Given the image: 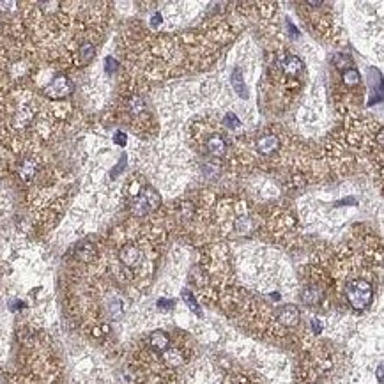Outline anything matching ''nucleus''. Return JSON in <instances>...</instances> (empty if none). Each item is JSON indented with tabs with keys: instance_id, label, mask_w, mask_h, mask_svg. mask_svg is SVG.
<instances>
[{
	"instance_id": "1",
	"label": "nucleus",
	"mask_w": 384,
	"mask_h": 384,
	"mask_svg": "<svg viewBox=\"0 0 384 384\" xmlns=\"http://www.w3.org/2000/svg\"><path fill=\"white\" fill-rule=\"evenodd\" d=\"M345 297L354 310H365L367 306H370L372 299H374V287L367 280L354 278L347 283Z\"/></svg>"
},
{
	"instance_id": "2",
	"label": "nucleus",
	"mask_w": 384,
	"mask_h": 384,
	"mask_svg": "<svg viewBox=\"0 0 384 384\" xmlns=\"http://www.w3.org/2000/svg\"><path fill=\"white\" fill-rule=\"evenodd\" d=\"M161 202L160 199V193L152 188H145L140 195L135 197L131 204V211L135 216H145L149 214V211H152L154 207H158Z\"/></svg>"
},
{
	"instance_id": "3",
	"label": "nucleus",
	"mask_w": 384,
	"mask_h": 384,
	"mask_svg": "<svg viewBox=\"0 0 384 384\" xmlns=\"http://www.w3.org/2000/svg\"><path fill=\"white\" fill-rule=\"evenodd\" d=\"M71 92H73V84H71V80L66 76L53 78L45 87V94L52 99H62L66 98V96H69Z\"/></svg>"
},
{
	"instance_id": "4",
	"label": "nucleus",
	"mask_w": 384,
	"mask_h": 384,
	"mask_svg": "<svg viewBox=\"0 0 384 384\" xmlns=\"http://www.w3.org/2000/svg\"><path fill=\"white\" fill-rule=\"evenodd\" d=\"M119 260L123 262L126 267H136V265L142 262V250L135 245L123 246L119 252Z\"/></svg>"
},
{
	"instance_id": "5",
	"label": "nucleus",
	"mask_w": 384,
	"mask_h": 384,
	"mask_svg": "<svg viewBox=\"0 0 384 384\" xmlns=\"http://www.w3.org/2000/svg\"><path fill=\"white\" fill-rule=\"evenodd\" d=\"M276 319H278L280 324L285 326V328H292V326H296L297 322H299V310H297V306H294V304H285V306L280 308Z\"/></svg>"
},
{
	"instance_id": "6",
	"label": "nucleus",
	"mask_w": 384,
	"mask_h": 384,
	"mask_svg": "<svg viewBox=\"0 0 384 384\" xmlns=\"http://www.w3.org/2000/svg\"><path fill=\"white\" fill-rule=\"evenodd\" d=\"M303 69H304L303 62H301V59L296 55L287 57V59L282 62V71L287 78H299L301 73H303Z\"/></svg>"
},
{
	"instance_id": "7",
	"label": "nucleus",
	"mask_w": 384,
	"mask_h": 384,
	"mask_svg": "<svg viewBox=\"0 0 384 384\" xmlns=\"http://www.w3.org/2000/svg\"><path fill=\"white\" fill-rule=\"evenodd\" d=\"M278 147H280V140H278V136H275V135H264L257 140V149L260 150L262 154H265V156L276 152Z\"/></svg>"
},
{
	"instance_id": "8",
	"label": "nucleus",
	"mask_w": 384,
	"mask_h": 384,
	"mask_svg": "<svg viewBox=\"0 0 384 384\" xmlns=\"http://www.w3.org/2000/svg\"><path fill=\"white\" fill-rule=\"evenodd\" d=\"M206 149L213 156H223L225 150H227V142H225V138L221 135H213L207 138Z\"/></svg>"
},
{
	"instance_id": "9",
	"label": "nucleus",
	"mask_w": 384,
	"mask_h": 384,
	"mask_svg": "<svg viewBox=\"0 0 384 384\" xmlns=\"http://www.w3.org/2000/svg\"><path fill=\"white\" fill-rule=\"evenodd\" d=\"M149 342L154 351H158V353H165V351L170 347V336H168V333H165V331H154L152 335H150Z\"/></svg>"
},
{
	"instance_id": "10",
	"label": "nucleus",
	"mask_w": 384,
	"mask_h": 384,
	"mask_svg": "<svg viewBox=\"0 0 384 384\" xmlns=\"http://www.w3.org/2000/svg\"><path fill=\"white\" fill-rule=\"evenodd\" d=\"M35 174H37V165H35V161L30 160V158L23 160L20 163V167H18V175H20L25 182L32 181V179L35 177Z\"/></svg>"
},
{
	"instance_id": "11",
	"label": "nucleus",
	"mask_w": 384,
	"mask_h": 384,
	"mask_svg": "<svg viewBox=\"0 0 384 384\" xmlns=\"http://www.w3.org/2000/svg\"><path fill=\"white\" fill-rule=\"evenodd\" d=\"M301 299H303V303L308 304V306H315V304L322 299V289L319 285L306 287L304 292H303V296H301Z\"/></svg>"
},
{
	"instance_id": "12",
	"label": "nucleus",
	"mask_w": 384,
	"mask_h": 384,
	"mask_svg": "<svg viewBox=\"0 0 384 384\" xmlns=\"http://www.w3.org/2000/svg\"><path fill=\"white\" fill-rule=\"evenodd\" d=\"M232 87L234 91L241 96L243 99L248 98V89H246V84H245V78H243V71L241 67H236L234 73H232Z\"/></svg>"
},
{
	"instance_id": "13",
	"label": "nucleus",
	"mask_w": 384,
	"mask_h": 384,
	"mask_svg": "<svg viewBox=\"0 0 384 384\" xmlns=\"http://www.w3.org/2000/svg\"><path fill=\"white\" fill-rule=\"evenodd\" d=\"M76 257L80 258L82 262H91L92 258L96 257V248L92 243L89 241H84L82 245H78L76 248Z\"/></svg>"
},
{
	"instance_id": "14",
	"label": "nucleus",
	"mask_w": 384,
	"mask_h": 384,
	"mask_svg": "<svg viewBox=\"0 0 384 384\" xmlns=\"http://www.w3.org/2000/svg\"><path fill=\"white\" fill-rule=\"evenodd\" d=\"M128 108H129V112H131V116L138 117V116H142V113H145L147 106H145V101H143L140 96H131L128 101Z\"/></svg>"
},
{
	"instance_id": "15",
	"label": "nucleus",
	"mask_w": 384,
	"mask_h": 384,
	"mask_svg": "<svg viewBox=\"0 0 384 384\" xmlns=\"http://www.w3.org/2000/svg\"><path fill=\"white\" fill-rule=\"evenodd\" d=\"M342 78H343V84H345L347 87H354V85H358L361 82L360 73H358V69H354V67H347V69L342 73Z\"/></svg>"
},
{
	"instance_id": "16",
	"label": "nucleus",
	"mask_w": 384,
	"mask_h": 384,
	"mask_svg": "<svg viewBox=\"0 0 384 384\" xmlns=\"http://www.w3.org/2000/svg\"><path fill=\"white\" fill-rule=\"evenodd\" d=\"M163 358H165V361H167L168 365H172V367H177V365H181L182 361H184L182 354L179 353L177 349H170V347H168V349L163 353Z\"/></svg>"
},
{
	"instance_id": "17",
	"label": "nucleus",
	"mask_w": 384,
	"mask_h": 384,
	"mask_svg": "<svg viewBox=\"0 0 384 384\" xmlns=\"http://www.w3.org/2000/svg\"><path fill=\"white\" fill-rule=\"evenodd\" d=\"M94 46L91 45V43H84V45L80 46V50H78V57H80V62L82 64H87L91 62L92 59H94Z\"/></svg>"
},
{
	"instance_id": "18",
	"label": "nucleus",
	"mask_w": 384,
	"mask_h": 384,
	"mask_svg": "<svg viewBox=\"0 0 384 384\" xmlns=\"http://www.w3.org/2000/svg\"><path fill=\"white\" fill-rule=\"evenodd\" d=\"M106 310H108V315L112 319H119L123 315V301L119 297H113V299L108 301L106 304Z\"/></svg>"
},
{
	"instance_id": "19",
	"label": "nucleus",
	"mask_w": 384,
	"mask_h": 384,
	"mask_svg": "<svg viewBox=\"0 0 384 384\" xmlns=\"http://www.w3.org/2000/svg\"><path fill=\"white\" fill-rule=\"evenodd\" d=\"M182 299L186 301V304H188L189 308H193V312H195L197 315H200V308H199V304H197L195 297L189 294V290H182Z\"/></svg>"
},
{
	"instance_id": "20",
	"label": "nucleus",
	"mask_w": 384,
	"mask_h": 384,
	"mask_svg": "<svg viewBox=\"0 0 384 384\" xmlns=\"http://www.w3.org/2000/svg\"><path fill=\"white\" fill-rule=\"evenodd\" d=\"M223 121H225V124H227V126L231 128V129H234V128H239V126H241V123H239V119L234 116V113H227Z\"/></svg>"
},
{
	"instance_id": "21",
	"label": "nucleus",
	"mask_w": 384,
	"mask_h": 384,
	"mask_svg": "<svg viewBox=\"0 0 384 384\" xmlns=\"http://www.w3.org/2000/svg\"><path fill=\"white\" fill-rule=\"evenodd\" d=\"M312 326H314V333H315V335H319V333L322 331V322L319 321V319H314V321H312Z\"/></svg>"
},
{
	"instance_id": "22",
	"label": "nucleus",
	"mask_w": 384,
	"mask_h": 384,
	"mask_svg": "<svg viewBox=\"0 0 384 384\" xmlns=\"http://www.w3.org/2000/svg\"><path fill=\"white\" fill-rule=\"evenodd\" d=\"M117 143H121V145H124V143H126V135H124V133H117Z\"/></svg>"
},
{
	"instance_id": "23",
	"label": "nucleus",
	"mask_w": 384,
	"mask_h": 384,
	"mask_svg": "<svg viewBox=\"0 0 384 384\" xmlns=\"http://www.w3.org/2000/svg\"><path fill=\"white\" fill-rule=\"evenodd\" d=\"M161 23V14H154V16H152V25H154V27H158V25H160Z\"/></svg>"
},
{
	"instance_id": "24",
	"label": "nucleus",
	"mask_w": 384,
	"mask_h": 384,
	"mask_svg": "<svg viewBox=\"0 0 384 384\" xmlns=\"http://www.w3.org/2000/svg\"><path fill=\"white\" fill-rule=\"evenodd\" d=\"M377 375H379V381H382V367H379V370H377Z\"/></svg>"
}]
</instances>
